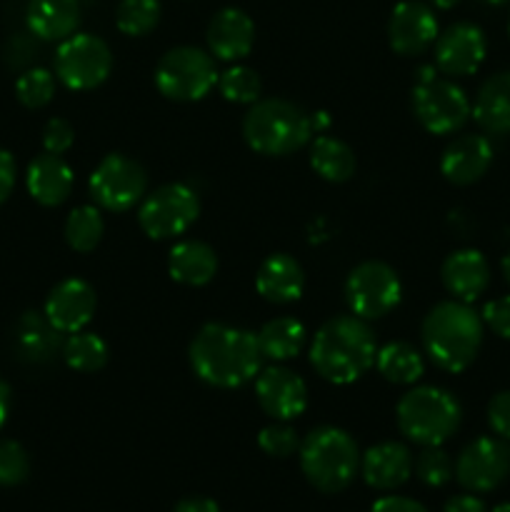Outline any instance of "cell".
I'll return each instance as SVG.
<instances>
[{"label":"cell","instance_id":"cell-24","mask_svg":"<svg viewBox=\"0 0 510 512\" xmlns=\"http://www.w3.org/2000/svg\"><path fill=\"white\" fill-rule=\"evenodd\" d=\"M28 30L40 40H65L78 30L80 3L78 0H30L25 10Z\"/></svg>","mask_w":510,"mask_h":512},{"label":"cell","instance_id":"cell-49","mask_svg":"<svg viewBox=\"0 0 510 512\" xmlns=\"http://www.w3.org/2000/svg\"><path fill=\"white\" fill-rule=\"evenodd\" d=\"M493 512H510V503H500V505H495Z\"/></svg>","mask_w":510,"mask_h":512},{"label":"cell","instance_id":"cell-3","mask_svg":"<svg viewBox=\"0 0 510 512\" xmlns=\"http://www.w3.org/2000/svg\"><path fill=\"white\" fill-rule=\"evenodd\" d=\"M483 318L463 300L433 305L420 325L428 358L445 373H463L478 358L483 345Z\"/></svg>","mask_w":510,"mask_h":512},{"label":"cell","instance_id":"cell-14","mask_svg":"<svg viewBox=\"0 0 510 512\" xmlns=\"http://www.w3.org/2000/svg\"><path fill=\"white\" fill-rule=\"evenodd\" d=\"M255 398L265 415L290 423L308 408V385L290 368L273 365V368L260 370L255 378Z\"/></svg>","mask_w":510,"mask_h":512},{"label":"cell","instance_id":"cell-50","mask_svg":"<svg viewBox=\"0 0 510 512\" xmlns=\"http://www.w3.org/2000/svg\"><path fill=\"white\" fill-rule=\"evenodd\" d=\"M483 3H488V5H505V3H510V0H483Z\"/></svg>","mask_w":510,"mask_h":512},{"label":"cell","instance_id":"cell-9","mask_svg":"<svg viewBox=\"0 0 510 512\" xmlns=\"http://www.w3.org/2000/svg\"><path fill=\"white\" fill-rule=\"evenodd\" d=\"M113 70L108 43L93 33H73L55 50V78L68 90H95Z\"/></svg>","mask_w":510,"mask_h":512},{"label":"cell","instance_id":"cell-6","mask_svg":"<svg viewBox=\"0 0 510 512\" xmlns=\"http://www.w3.org/2000/svg\"><path fill=\"white\" fill-rule=\"evenodd\" d=\"M395 418H398L400 433L410 443L430 448V445H443L458 433L463 408L458 398L445 388L418 385L398 400Z\"/></svg>","mask_w":510,"mask_h":512},{"label":"cell","instance_id":"cell-31","mask_svg":"<svg viewBox=\"0 0 510 512\" xmlns=\"http://www.w3.org/2000/svg\"><path fill=\"white\" fill-rule=\"evenodd\" d=\"M108 343L100 335L88 333V330H78L70 333L68 340L63 343V358L68 368L78 370V373H98L108 363Z\"/></svg>","mask_w":510,"mask_h":512},{"label":"cell","instance_id":"cell-34","mask_svg":"<svg viewBox=\"0 0 510 512\" xmlns=\"http://www.w3.org/2000/svg\"><path fill=\"white\" fill-rule=\"evenodd\" d=\"M218 90L228 103L253 105L260 100L263 85H260V75L253 68H248V65H233L223 75H218Z\"/></svg>","mask_w":510,"mask_h":512},{"label":"cell","instance_id":"cell-42","mask_svg":"<svg viewBox=\"0 0 510 512\" xmlns=\"http://www.w3.org/2000/svg\"><path fill=\"white\" fill-rule=\"evenodd\" d=\"M15 178H18V165L8 150L0 148V205L10 198L15 188Z\"/></svg>","mask_w":510,"mask_h":512},{"label":"cell","instance_id":"cell-38","mask_svg":"<svg viewBox=\"0 0 510 512\" xmlns=\"http://www.w3.org/2000/svg\"><path fill=\"white\" fill-rule=\"evenodd\" d=\"M30 473V458L25 448L15 440H0V485L15 488L25 483Z\"/></svg>","mask_w":510,"mask_h":512},{"label":"cell","instance_id":"cell-15","mask_svg":"<svg viewBox=\"0 0 510 512\" xmlns=\"http://www.w3.org/2000/svg\"><path fill=\"white\" fill-rule=\"evenodd\" d=\"M488 55V40L475 23H455L435 40V68L453 78L478 73Z\"/></svg>","mask_w":510,"mask_h":512},{"label":"cell","instance_id":"cell-25","mask_svg":"<svg viewBox=\"0 0 510 512\" xmlns=\"http://www.w3.org/2000/svg\"><path fill=\"white\" fill-rule=\"evenodd\" d=\"M168 273L175 283L200 288L218 273V255L203 240H180L168 253Z\"/></svg>","mask_w":510,"mask_h":512},{"label":"cell","instance_id":"cell-28","mask_svg":"<svg viewBox=\"0 0 510 512\" xmlns=\"http://www.w3.org/2000/svg\"><path fill=\"white\" fill-rule=\"evenodd\" d=\"M305 338V325L295 318H275L260 328L258 345L260 353L265 360H275V363H285L300 355L303 350Z\"/></svg>","mask_w":510,"mask_h":512},{"label":"cell","instance_id":"cell-17","mask_svg":"<svg viewBox=\"0 0 510 512\" xmlns=\"http://www.w3.org/2000/svg\"><path fill=\"white\" fill-rule=\"evenodd\" d=\"M438 18L420 0H403L388 20V43L398 55H420L438 40Z\"/></svg>","mask_w":510,"mask_h":512},{"label":"cell","instance_id":"cell-13","mask_svg":"<svg viewBox=\"0 0 510 512\" xmlns=\"http://www.w3.org/2000/svg\"><path fill=\"white\" fill-rule=\"evenodd\" d=\"M510 475L508 445L495 438H478L465 445L455 460V478L470 493H490Z\"/></svg>","mask_w":510,"mask_h":512},{"label":"cell","instance_id":"cell-29","mask_svg":"<svg viewBox=\"0 0 510 512\" xmlns=\"http://www.w3.org/2000/svg\"><path fill=\"white\" fill-rule=\"evenodd\" d=\"M375 368H378V373L383 375L388 383L395 385H415L425 373L423 355H420L410 343H400V340L378 348Z\"/></svg>","mask_w":510,"mask_h":512},{"label":"cell","instance_id":"cell-37","mask_svg":"<svg viewBox=\"0 0 510 512\" xmlns=\"http://www.w3.org/2000/svg\"><path fill=\"white\" fill-rule=\"evenodd\" d=\"M258 445L270 458H290L300 450V438L295 428H290L283 420H275L273 425H265L258 435Z\"/></svg>","mask_w":510,"mask_h":512},{"label":"cell","instance_id":"cell-44","mask_svg":"<svg viewBox=\"0 0 510 512\" xmlns=\"http://www.w3.org/2000/svg\"><path fill=\"white\" fill-rule=\"evenodd\" d=\"M443 512H488L485 510L483 500H478L475 495H455L445 503Z\"/></svg>","mask_w":510,"mask_h":512},{"label":"cell","instance_id":"cell-32","mask_svg":"<svg viewBox=\"0 0 510 512\" xmlns=\"http://www.w3.org/2000/svg\"><path fill=\"white\" fill-rule=\"evenodd\" d=\"M105 223L98 205H80L65 220V240L75 253H90L103 240Z\"/></svg>","mask_w":510,"mask_h":512},{"label":"cell","instance_id":"cell-20","mask_svg":"<svg viewBox=\"0 0 510 512\" xmlns=\"http://www.w3.org/2000/svg\"><path fill=\"white\" fill-rule=\"evenodd\" d=\"M440 280H443L445 290L453 295L455 300L463 303H473L480 295L488 290L490 285V265L480 250H455L443 260L440 268Z\"/></svg>","mask_w":510,"mask_h":512},{"label":"cell","instance_id":"cell-1","mask_svg":"<svg viewBox=\"0 0 510 512\" xmlns=\"http://www.w3.org/2000/svg\"><path fill=\"white\" fill-rule=\"evenodd\" d=\"M188 360L193 373L210 388L233 390L258 378L263 368L258 335L225 323H208L195 333Z\"/></svg>","mask_w":510,"mask_h":512},{"label":"cell","instance_id":"cell-21","mask_svg":"<svg viewBox=\"0 0 510 512\" xmlns=\"http://www.w3.org/2000/svg\"><path fill=\"white\" fill-rule=\"evenodd\" d=\"M73 183V168L60 155L53 153L35 155L28 165V173H25V185H28L30 198L35 203L45 205V208L63 205L70 198V193H73Z\"/></svg>","mask_w":510,"mask_h":512},{"label":"cell","instance_id":"cell-12","mask_svg":"<svg viewBox=\"0 0 510 512\" xmlns=\"http://www.w3.org/2000/svg\"><path fill=\"white\" fill-rule=\"evenodd\" d=\"M468 95L453 80L433 78L428 83H415L413 113L418 123L433 135H450L463 128L470 118Z\"/></svg>","mask_w":510,"mask_h":512},{"label":"cell","instance_id":"cell-11","mask_svg":"<svg viewBox=\"0 0 510 512\" xmlns=\"http://www.w3.org/2000/svg\"><path fill=\"white\" fill-rule=\"evenodd\" d=\"M403 298L398 273L383 260H365L350 270L345 280V300L350 313L363 320H378L393 313Z\"/></svg>","mask_w":510,"mask_h":512},{"label":"cell","instance_id":"cell-8","mask_svg":"<svg viewBox=\"0 0 510 512\" xmlns=\"http://www.w3.org/2000/svg\"><path fill=\"white\" fill-rule=\"evenodd\" d=\"M198 215V193L185 183H168L145 195L138 208V223L148 238L170 240L188 233Z\"/></svg>","mask_w":510,"mask_h":512},{"label":"cell","instance_id":"cell-51","mask_svg":"<svg viewBox=\"0 0 510 512\" xmlns=\"http://www.w3.org/2000/svg\"><path fill=\"white\" fill-rule=\"evenodd\" d=\"M508 450H510V445H508Z\"/></svg>","mask_w":510,"mask_h":512},{"label":"cell","instance_id":"cell-2","mask_svg":"<svg viewBox=\"0 0 510 512\" xmlns=\"http://www.w3.org/2000/svg\"><path fill=\"white\" fill-rule=\"evenodd\" d=\"M378 343L368 320L358 315H335L320 325L310 343V365L333 385H350L375 365Z\"/></svg>","mask_w":510,"mask_h":512},{"label":"cell","instance_id":"cell-33","mask_svg":"<svg viewBox=\"0 0 510 512\" xmlns=\"http://www.w3.org/2000/svg\"><path fill=\"white\" fill-rule=\"evenodd\" d=\"M160 23V0H120L115 25L123 35L143 38Z\"/></svg>","mask_w":510,"mask_h":512},{"label":"cell","instance_id":"cell-5","mask_svg":"<svg viewBox=\"0 0 510 512\" xmlns=\"http://www.w3.org/2000/svg\"><path fill=\"white\" fill-rule=\"evenodd\" d=\"M298 453L305 480L320 493H340L353 483L360 470L358 443L353 435L333 425L310 430Z\"/></svg>","mask_w":510,"mask_h":512},{"label":"cell","instance_id":"cell-36","mask_svg":"<svg viewBox=\"0 0 510 512\" xmlns=\"http://www.w3.org/2000/svg\"><path fill=\"white\" fill-rule=\"evenodd\" d=\"M415 475L420 478V483H425L428 488H443L450 478L455 475V465L450 460V455L445 453L440 445H430L423 453L418 455V460L413 463Z\"/></svg>","mask_w":510,"mask_h":512},{"label":"cell","instance_id":"cell-23","mask_svg":"<svg viewBox=\"0 0 510 512\" xmlns=\"http://www.w3.org/2000/svg\"><path fill=\"white\" fill-rule=\"evenodd\" d=\"M360 470L370 488L395 490L413 475V455L403 443H380L363 455Z\"/></svg>","mask_w":510,"mask_h":512},{"label":"cell","instance_id":"cell-30","mask_svg":"<svg viewBox=\"0 0 510 512\" xmlns=\"http://www.w3.org/2000/svg\"><path fill=\"white\" fill-rule=\"evenodd\" d=\"M60 335L53 325L48 323V318L40 313H25L18 323V350L23 353V358L33 360V363H43L50 355L58 353L63 348L60 343Z\"/></svg>","mask_w":510,"mask_h":512},{"label":"cell","instance_id":"cell-7","mask_svg":"<svg viewBox=\"0 0 510 512\" xmlns=\"http://www.w3.org/2000/svg\"><path fill=\"white\" fill-rule=\"evenodd\" d=\"M218 85L213 55L193 45L168 50L155 65V88L175 103L203 100Z\"/></svg>","mask_w":510,"mask_h":512},{"label":"cell","instance_id":"cell-10","mask_svg":"<svg viewBox=\"0 0 510 512\" xmlns=\"http://www.w3.org/2000/svg\"><path fill=\"white\" fill-rule=\"evenodd\" d=\"M148 173L138 160L123 153L105 155L90 173L88 190L98 208L108 213H128L145 198Z\"/></svg>","mask_w":510,"mask_h":512},{"label":"cell","instance_id":"cell-16","mask_svg":"<svg viewBox=\"0 0 510 512\" xmlns=\"http://www.w3.org/2000/svg\"><path fill=\"white\" fill-rule=\"evenodd\" d=\"M98 308L95 288L83 278H65L45 298L43 315L58 333L70 335L85 330Z\"/></svg>","mask_w":510,"mask_h":512},{"label":"cell","instance_id":"cell-39","mask_svg":"<svg viewBox=\"0 0 510 512\" xmlns=\"http://www.w3.org/2000/svg\"><path fill=\"white\" fill-rule=\"evenodd\" d=\"M75 130L65 118H50L43 128V148L45 153L63 155L73 148Z\"/></svg>","mask_w":510,"mask_h":512},{"label":"cell","instance_id":"cell-22","mask_svg":"<svg viewBox=\"0 0 510 512\" xmlns=\"http://www.w3.org/2000/svg\"><path fill=\"white\" fill-rule=\"evenodd\" d=\"M255 290L268 303H295L305 290V273L298 260L285 253H275L260 263L258 275H255Z\"/></svg>","mask_w":510,"mask_h":512},{"label":"cell","instance_id":"cell-47","mask_svg":"<svg viewBox=\"0 0 510 512\" xmlns=\"http://www.w3.org/2000/svg\"><path fill=\"white\" fill-rule=\"evenodd\" d=\"M430 3L440 10H450V8H455V5L463 3V0H430Z\"/></svg>","mask_w":510,"mask_h":512},{"label":"cell","instance_id":"cell-52","mask_svg":"<svg viewBox=\"0 0 510 512\" xmlns=\"http://www.w3.org/2000/svg\"><path fill=\"white\" fill-rule=\"evenodd\" d=\"M508 28H510V25H508Z\"/></svg>","mask_w":510,"mask_h":512},{"label":"cell","instance_id":"cell-46","mask_svg":"<svg viewBox=\"0 0 510 512\" xmlns=\"http://www.w3.org/2000/svg\"><path fill=\"white\" fill-rule=\"evenodd\" d=\"M10 403H13V395H10V385L0 378V428L5 425L10 415Z\"/></svg>","mask_w":510,"mask_h":512},{"label":"cell","instance_id":"cell-43","mask_svg":"<svg viewBox=\"0 0 510 512\" xmlns=\"http://www.w3.org/2000/svg\"><path fill=\"white\" fill-rule=\"evenodd\" d=\"M370 512H428V510H425L418 500L403 498V495H388V498H380Z\"/></svg>","mask_w":510,"mask_h":512},{"label":"cell","instance_id":"cell-40","mask_svg":"<svg viewBox=\"0 0 510 512\" xmlns=\"http://www.w3.org/2000/svg\"><path fill=\"white\" fill-rule=\"evenodd\" d=\"M480 318H483V323L488 325L498 338L510 340V295H503V298H495L490 300V303H485Z\"/></svg>","mask_w":510,"mask_h":512},{"label":"cell","instance_id":"cell-27","mask_svg":"<svg viewBox=\"0 0 510 512\" xmlns=\"http://www.w3.org/2000/svg\"><path fill=\"white\" fill-rule=\"evenodd\" d=\"M310 168L328 183H345L355 175V153L335 135H320L310 145Z\"/></svg>","mask_w":510,"mask_h":512},{"label":"cell","instance_id":"cell-48","mask_svg":"<svg viewBox=\"0 0 510 512\" xmlns=\"http://www.w3.org/2000/svg\"><path fill=\"white\" fill-rule=\"evenodd\" d=\"M500 268H503L505 283L510 285V250H508V255H505V258H503V263H500Z\"/></svg>","mask_w":510,"mask_h":512},{"label":"cell","instance_id":"cell-35","mask_svg":"<svg viewBox=\"0 0 510 512\" xmlns=\"http://www.w3.org/2000/svg\"><path fill=\"white\" fill-rule=\"evenodd\" d=\"M55 95V75L45 68H30L15 83V98L30 110L45 108Z\"/></svg>","mask_w":510,"mask_h":512},{"label":"cell","instance_id":"cell-26","mask_svg":"<svg viewBox=\"0 0 510 512\" xmlns=\"http://www.w3.org/2000/svg\"><path fill=\"white\" fill-rule=\"evenodd\" d=\"M470 115L490 135H510V70L495 73L480 85Z\"/></svg>","mask_w":510,"mask_h":512},{"label":"cell","instance_id":"cell-18","mask_svg":"<svg viewBox=\"0 0 510 512\" xmlns=\"http://www.w3.org/2000/svg\"><path fill=\"white\" fill-rule=\"evenodd\" d=\"M210 55L223 63L248 58L255 43V25L250 15L240 8H223L213 15L208 25Z\"/></svg>","mask_w":510,"mask_h":512},{"label":"cell","instance_id":"cell-45","mask_svg":"<svg viewBox=\"0 0 510 512\" xmlns=\"http://www.w3.org/2000/svg\"><path fill=\"white\" fill-rule=\"evenodd\" d=\"M173 512H220L218 503L203 495H193V498H185L175 505Z\"/></svg>","mask_w":510,"mask_h":512},{"label":"cell","instance_id":"cell-19","mask_svg":"<svg viewBox=\"0 0 510 512\" xmlns=\"http://www.w3.org/2000/svg\"><path fill=\"white\" fill-rule=\"evenodd\" d=\"M493 165V145L485 135H460L440 158V173L453 185H473Z\"/></svg>","mask_w":510,"mask_h":512},{"label":"cell","instance_id":"cell-4","mask_svg":"<svg viewBox=\"0 0 510 512\" xmlns=\"http://www.w3.org/2000/svg\"><path fill=\"white\" fill-rule=\"evenodd\" d=\"M313 120L300 105L283 98L258 100L243 118V138L258 155H290L308 145Z\"/></svg>","mask_w":510,"mask_h":512},{"label":"cell","instance_id":"cell-41","mask_svg":"<svg viewBox=\"0 0 510 512\" xmlns=\"http://www.w3.org/2000/svg\"><path fill=\"white\" fill-rule=\"evenodd\" d=\"M488 425L498 438L510 440V390L495 393L488 403Z\"/></svg>","mask_w":510,"mask_h":512}]
</instances>
